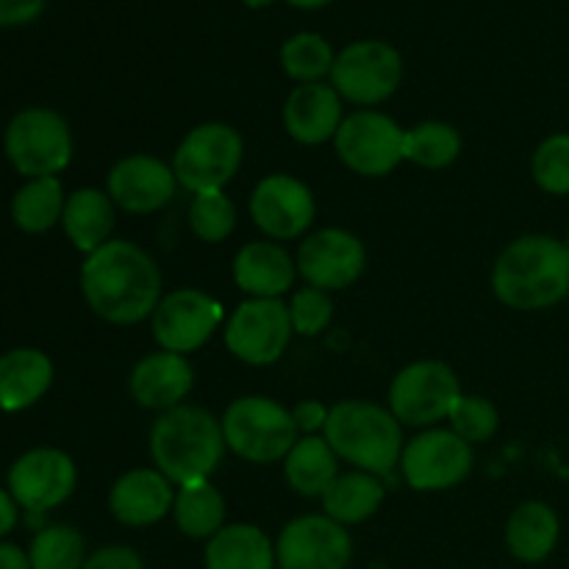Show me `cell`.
<instances>
[{
  "instance_id": "4",
  "label": "cell",
  "mask_w": 569,
  "mask_h": 569,
  "mask_svg": "<svg viewBox=\"0 0 569 569\" xmlns=\"http://www.w3.org/2000/svg\"><path fill=\"white\" fill-rule=\"evenodd\" d=\"M326 442L350 470L389 478L400 465L406 448L403 426L389 406L365 398L337 400L328 411Z\"/></svg>"
},
{
  "instance_id": "13",
  "label": "cell",
  "mask_w": 569,
  "mask_h": 569,
  "mask_svg": "<svg viewBox=\"0 0 569 569\" xmlns=\"http://www.w3.org/2000/svg\"><path fill=\"white\" fill-rule=\"evenodd\" d=\"M292 337L287 300L244 298L222 326L226 350L248 367L278 365L287 356Z\"/></svg>"
},
{
  "instance_id": "43",
  "label": "cell",
  "mask_w": 569,
  "mask_h": 569,
  "mask_svg": "<svg viewBox=\"0 0 569 569\" xmlns=\"http://www.w3.org/2000/svg\"><path fill=\"white\" fill-rule=\"evenodd\" d=\"M289 6H295V9H322V6H328L331 0H287Z\"/></svg>"
},
{
  "instance_id": "10",
  "label": "cell",
  "mask_w": 569,
  "mask_h": 569,
  "mask_svg": "<svg viewBox=\"0 0 569 569\" xmlns=\"http://www.w3.org/2000/svg\"><path fill=\"white\" fill-rule=\"evenodd\" d=\"M472 467H476V448L450 428L437 426L406 439L398 472L409 489L433 495L461 487L470 478Z\"/></svg>"
},
{
  "instance_id": "34",
  "label": "cell",
  "mask_w": 569,
  "mask_h": 569,
  "mask_svg": "<svg viewBox=\"0 0 569 569\" xmlns=\"http://www.w3.org/2000/svg\"><path fill=\"white\" fill-rule=\"evenodd\" d=\"M187 222L198 242L220 244L237 231L239 209L226 189H220V192H200L192 194V200H189Z\"/></svg>"
},
{
  "instance_id": "18",
  "label": "cell",
  "mask_w": 569,
  "mask_h": 569,
  "mask_svg": "<svg viewBox=\"0 0 569 569\" xmlns=\"http://www.w3.org/2000/svg\"><path fill=\"white\" fill-rule=\"evenodd\" d=\"M106 192L126 214H156L172 203L178 178L170 161L153 153H128L111 164L106 176Z\"/></svg>"
},
{
  "instance_id": "45",
  "label": "cell",
  "mask_w": 569,
  "mask_h": 569,
  "mask_svg": "<svg viewBox=\"0 0 569 569\" xmlns=\"http://www.w3.org/2000/svg\"><path fill=\"white\" fill-rule=\"evenodd\" d=\"M565 248H567V253H569V231H567V237H565Z\"/></svg>"
},
{
  "instance_id": "2",
  "label": "cell",
  "mask_w": 569,
  "mask_h": 569,
  "mask_svg": "<svg viewBox=\"0 0 569 569\" xmlns=\"http://www.w3.org/2000/svg\"><path fill=\"white\" fill-rule=\"evenodd\" d=\"M500 306L522 315L548 311L569 298V253L565 239L522 233L511 239L489 272Z\"/></svg>"
},
{
  "instance_id": "21",
  "label": "cell",
  "mask_w": 569,
  "mask_h": 569,
  "mask_svg": "<svg viewBox=\"0 0 569 569\" xmlns=\"http://www.w3.org/2000/svg\"><path fill=\"white\" fill-rule=\"evenodd\" d=\"M176 483L156 467H133L109 489V511L120 526L150 528L172 515Z\"/></svg>"
},
{
  "instance_id": "42",
  "label": "cell",
  "mask_w": 569,
  "mask_h": 569,
  "mask_svg": "<svg viewBox=\"0 0 569 569\" xmlns=\"http://www.w3.org/2000/svg\"><path fill=\"white\" fill-rule=\"evenodd\" d=\"M0 569H33L31 556L14 542H0Z\"/></svg>"
},
{
  "instance_id": "22",
  "label": "cell",
  "mask_w": 569,
  "mask_h": 569,
  "mask_svg": "<svg viewBox=\"0 0 569 569\" xmlns=\"http://www.w3.org/2000/svg\"><path fill=\"white\" fill-rule=\"evenodd\" d=\"M283 131L303 148L333 142L345 120V100L328 81L298 83L283 100Z\"/></svg>"
},
{
  "instance_id": "14",
  "label": "cell",
  "mask_w": 569,
  "mask_h": 569,
  "mask_svg": "<svg viewBox=\"0 0 569 569\" xmlns=\"http://www.w3.org/2000/svg\"><path fill=\"white\" fill-rule=\"evenodd\" d=\"M248 214L261 237L287 244L311 233L317 220V198L309 183L298 176L270 172L250 192Z\"/></svg>"
},
{
  "instance_id": "1",
  "label": "cell",
  "mask_w": 569,
  "mask_h": 569,
  "mask_svg": "<svg viewBox=\"0 0 569 569\" xmlns=\"http://www.w3.org/2000/svg\"><path fill=\"white\" fill-rule=\"evenodd\" d=\"M78 283L89 311L117 328L150 322L164 298V278L153 253L131 239H109L83 256Z\"/></svg>"
},
{
  "instance_id": "26",
  "label": "cell",
  "mask_w": 569,
  "mask_h": 569,
  "mask_svg": "<svg viewBox=\"0 0 569 569\" xmlns=\"http://www.w3.org/2000/svg\"><path fill=\"white\" fill-rule=\"evenodd\" d=\"M206 569H278L276 539L253 522H228L203 548Z\"/></svg>"
},
{
  "instance_id": "5",
  "label": "cell",
  "mask_w": 569,
  "mask_h": 569,
  "mask_svg": "<svg viewBox=\"0 0 569 569\" xmlns=\"http://www.w3.org/2000/svg\"><path fill=\"white\" fill-rule=\"evenodd\" d=\"M226 448L248 465H281L300 433L292 409L267 395H242L220 417Z\"/></svg>"
},
{
  "instance_id": "30",
  "label": "cell",
  "mask_w": 569,
  "mask_h": 569,
  "mask_svg": "<svg viewBox=\"0 0 569 569\" xmlns=\"http://www.w3.org/2000/svg\"><path fill=\"white\" fill-rule=\"evenodd\" d=\"M64 203L67 192L61 178H28L11 198V222L22 233L39 237V233H48L61 226Z\"/></svg>"
},
{
  "instance_id": "3",
  "label": "cell",
  "mask_w": 569,
  "mask_h": 569,
  "mask_svg": "<svg viewBox=\"0 0 569 569\" xmlns=\"http://www.w3.org/2000/svg\"><path fill=\"white\" fill-rule=\"evenodd\" d=\"M153 467L176 487L209 481L226 459L220 417L194 403L176 406L153 420L148 437Z\"/></svg>"
},
{
  "instance_id": "24",
  "label": "cell",
  "mask_w": 569,
  "mask_h": 569,
  "mask_svg": "<svg viewBox=\"0 0 569 569\" xmlns=\"http://www.w3.org/2000/svg\"><path fill=\"white\" fill-rule=\"evenodd\" d=\"M506 548L520 565H542L556 553L561 520L545 500H522L506 520Z\"/></svg>"
},
{
  "instance_id": "11",
  "label": "cell",
  "mask_w": 569,
  "mask_h": 569,
  "mask_svg": "<svg viewBox=\"0 0 569 569\" xmlns=\"http://www.w3.org/2000/svg\"><path fill=\"white\" fill-rule=\"evenodd\" d=\"M226 326V306L198 287H178L164 292L150 317V337L156 348L192 356L203 350Z\"/></svg>"
},
{
  "instance_id": "15",
  "label": "cell",
  "mask_w": 569,
  "mask_h": 569,
  "mask_svg": "<svg viewBox=\"0 0 569 569\" xmlns=\"http://www.w3.org/2000/svg\"><path fill=\"white\" fill-rule=\"evenodd\" d=\"M78 487V465L61 448H31L11 461L6 472V489L17 506L31 515H44L72 498Z\"/></svg>"
},
{
  "instance_id": "37",
  "label": "cell",
  "mask_w": 569,
  "mask_h": 569,
  "mask_svg": "<svg viewBox=\"0 0 569 569\" xmlns=\"http://www.w3.org/2000/svg\"><path fill=\"white\" fill-rule=\"evenodd\" d=\"M289 320H292L295 337H320L328 331V326L333 322V298L331 292H322L317 287H300L289 295L287 300Z\"/></svg>"
},
{
  "instance_id": "19",
  "label": "cell",
  "mask_w": 569,
  "mask_h": 569,
  "mask_svg": "<svg viewBox=\"0 0 569 569\" xmlns=\"http://www.w3.org/2000/svg\"><path fill=\"white\" fill-rule=\"evenodd\" d=\"M194 389V367L189 356L170 350H150L128 372V395L139 409L164 411L183 406Z\"/></svg>"
},
{
  "instance_id": "17",
  "label": "cell",
  "mask_w": 569,
  "mask_h": 569,
  "mask_svg": "<svg viewBox=\"0 0 569 569\" xmlns=\"http://www.w3.org/2000/svg\"><path fill=\"white\" fill-rule=\"evenodd\" d=\"M278 569H348L353 561L350 528L331 517L300 515L276 537Z\"/></svg>"
},
{
  "instance_id": "20",
  "label": "cell",
  "mask_w": 569,
  "mask_h": 569,
  "mask_svg": "<svg viewBox=\"0 0 569 569\" xmlns=\"http://www.w3.org/2000/svg\"><path fill=\"white\" fill-rule=\"evenodd\" d=\"M233 287L244 298L283 300L295 292L298 281V264L295 253H289L287 244L272 242V239H253L237 250L231 261Z\"/></svg>"
},
{
  "instance_id": "32",
  "label": "cell",
  "mask_w": 569,
  "mask_h": 569,
  "mask_svg": "<svg viewBox=\"0 0 569 569\" xmlns=\"http://www.w3.org/2000/svg\"><path fill=\"white\" fill-rule=\"evenodd\" d=\"M337 50L322 33L300 31L281 44V67L295 83H320L331 78Z\"/></svg>"
},
{
  "instance_id": "25",
  "label": "cell",
  "mask_w": 569,
  "mask_h": 569,
  "mask_svg": "<svg viewBox=\"0 0 569 569\" xmlns=\"http://www.w3.org/2000/svg\"><path fill=\"white\" fill-rule=\"evenodd\" d=\"M117 226V206L106 189L81 187L67 194L64 214H61V228L78 253L89 256L103 248L109 239H114Z\"/></svg>"
},
{
  "instance_id": "6",
  "label": "cell",
  "mask_w": 569,
  "mask_h": 569,
  "mask_svg": "<svg viewBox=\"0 0 569 569\" xmlns=\"http://www.w3.org/2000/svg\"><path fill=\"white\" fill-rule=\"evenodd\" d=\"M3 153L22 178H59L76 153L70 122L50 106H28L9 120Z\"/></svg>"
},
{
  "instance_id": "29",
  "label": "cell",
  "mask_w": 569,
  "mask_h": 569,
  "mask_svg": "<svg viewBox=\"0 0 569 569\" xmlns=\"http://www.w3.org/2000/svg\"><path fill=\"white\" fill-rule=\"evenodd\" d=\"M172 522L178 531L194 542H209L222 526H228V506L220 489L209 481H194L176 487V503H172Z\"/></svg>"
},
{
  "instance_id": "28",
  "label": "cell",
  "mask_w": 569,
  "mask_h": 569,
  "mask_svg": "<svg viewBox=\"0 0 569 569\" xmlns=\"http://www.w3.org/2000/svg\"><path fill=\"white\" fill-rule=\"evenodd\" d=\"M281 465L287 487L300 498L315 500H320L333 483V478L342 472V461H339V456L333 453L322 433L320 437H300Z\"/></svg>"
},
{
  "instance_id": "41",
  "label": "cell",
  "mask_w": 569,
  "mask_h": 569,
  "mask_svg": "<svg viewBox=\"0 0 569 569\" xmlns=\"http://www.w3.org/2000/svg\"><path fill=\"white\" fill-rule=\"evenodd\" d=\"M17 522H20V506L11 498L9 489L0 487V542L14 531Z\"/></svg>"
},
{
  "instance_id": "38",
  "label": "cell",
  "mask_w": 569,
  "mask_h": 569,
  "mask_svg": "<svg viewBox=\"0 0 569 569\" xmlns=\"http://www.w3.org/2000/svg\"><path fill=\"white\" fill-rule=\"evenodd\" d=\"M81 569H144V561L128 545H106V548L92 550Z\"/></svg>"
},
{
  "instance_id": "33",
  "label": "cell",
  "mask_w": 569,
  "mask_h": 569,
  "mask_svg": "<svg viewBox=\"0 0 569 569\" xmlns=\"http://www.w3.org/2000/svg\"><path fill=\"white\" fill-rule=\"evenodd\" d=\"M33 569H81L87 561V539L70 522H50L33 533L28 545Z\"/></svg>"
},
{
  "instance_id": "36",
  "label": "cell",
  "mask_w": 569,
  "mask_h": 569,
  "mask_svg": "<svg viewBox=\"0 0 569 569\" xmlns=\"http://www.w3.org/2000/svg\"><path fill=\"white\" fill-rule=\"evenodd\" d=\"M448 428L453 433H459L467 445L478 448V445L492 442L495 433L500 428V411L483 395H461L456 400L453 411L448 417Z\"/></svg>"
},
{
  "instance_id": "44",
  "label": "cell",
  "mask_w": 569,
  "mask_h": 569,
  "mask_svg": "<svg viewBox=\"0 0 569 569\" xmlns=\"http://www.w3.org/2000/svg\"><path fill=\"white\" fill-rule=\"evenodd\" d=\"M244 6H250V9H264V6H270L272 0H242Z\"/></svg>"
},
{
  "instance_id": "12",
  "label": "cell",
  "mask_w": 569,
  "mask_h": 569,
  "mask_svg": "<svg viewBox=\"0 0 569 569\" xmlns=\"http://www.w3.org/2000/svg\"><path fill=\"white\" fill-rule=\"evenodd\" d=\"M406 128L378 109H356L345 114L333 150L353 176L387 178L403 164Z\"/></svg>"
},
{
  "instance_id": "16",
  "label": "cell",
  "mask_w": 569,
  "mask_h": 569,
  "mask_svg": "<svg viewBox=\"0 0 569 569\" xmlns=\"http://www.w3.org/2000/svg\"><path fill=\"white\" fill-rule=\"evenodd\" d=\"M295 264L306 287L333 295L353 287L365 276L367 248L348 228H317L309 237L300 239Z\"/></svg>"
},
{
  "instance_id": "7",
  "label": "cell",
  "mask_w": 569,
  "mask_h": 569,
  "mask_svg": "<svg viewBox=\"0 0 569 569\" xmlns=\"http://www.w3.org/2000/svg\"><path fill=\"white\" fill-rule=\"evenodd\" d=\"M244 161V139L233 126L220 120L189 128L172 153L178 187L189 194L220 192L239 176Z\"/></svg>"
},
{
  "instance_id": "23",
  "label": "cell",
  "mask_w": 569,
  "mask_h": 569,
  "mask_svg": "<svg viewBox=\"0 0 569 569\" xmlns=\"http://www.w3.org/2000/svg\"><path fill=\"white\" fill-rule=\"evenodd\" d=\"M53 378V359L44 350L11 348L0 353V411H28L50 392Z\"/></svg>"
},
{
  "instance_id": "39",
  "label": "cell",
  "mask_w": 569,
  "mask_h": 569,
  "mask_svg": "<svg viewBox=\"0 0 569 569\" xmlns=\"http://www.w3.org/2000/svg\"><path fill=\"white\" fill-rule=\"evenodd\" d=\"M328 411L331 406H326L322 400H300V403L292 406V420L298 426L300 437H320L326 431V422H328Z\"/></svg>"
},
{
  "instance_id": "8",
  "label": "cell",
  "mask_w": 569,
  "mask_h": 569,
  "mask_svg": "<svg viewBox=\"0 0 569 569\" xmlns=\"http://www.w3.org/2000/svg\"><path fill=\"white\" fill-rule=\"evenodd\" d=\"M465 395L459 376L439 359H420L400 367L389 381L387 406L403 428H437L448 422L456 400Z\"/></svg>"
},
{
  "instance_id": "27",
  "label": "cell",
  "mask_w": 569,
  "mask_h": 569,
  "mask_svg": "<svg viewBox=\"0 0 569 569\" xmlns=\"http://www.w3.org/2000/svg\"><path fill=\"white\" fill-rule=\"evenodd\" d=\"M383 500H387L383 478L372 476V472L345 470L326 489V495L320 498V509L339 526L353 528L372 520L381 511Z\"/></svg>"
},
{
  "instance_id": "9",
  "label": "cell",
  "mask_w": 569,
  "mask_h": 569,
  "mask_svg": "<svg viewBox=\"0 0 569 569\" xmlns=\"http://www.w3.org/2000/svg\"><path fill=\"white\" fill-rule=\"evenodd\" d=\"M403 81V56L383 39H359L342 48L333 61L328 83L345 103L356 109H378L398 92Z\"/></svg>"
},
{
  "instance_id": "35",
  "label": "cell",
  "mask_w": 569,
  "mask_h": 569,
  "mask_svg": "<svg viewBox=\"0 0 569 569\" xmlns=\"http://www.w3.org/2000/svg\"><path fill=\"white\" fill-rule=\"evenodd\" d=\"M531 178L550 198L569 194V131L545 137L531 156Z\"/></svg>"
},
{
  "instance_id": "31",
  "label": "cell",
  "mask_w": 569,
  "mask_h": 569,
  "mask_svg": "<svg viewBox=\"0 0 569 569\" xmlns=\"http://www.w3.org/2000/svg\"><path fill=\"white\" fill-rule=\"evenodd\" d=\"M465 150V139L456 126L445 120H422L406 128L403 161L420 170H448Z\"/></svg>"
},
{
  "instance_id": "40",
  "label": "cell",
  "mask_w": 569,
  "mask_h": 569,
  "mask_svg": "<svg viewBox=\"0 0 569 569\" xmlns=\"http://www.w3.org/2000/svg\"><path fill=\"white\" fill-rule=\"evenodd\" d=\"M48 0H0V28L28 26L42 14Z\"/></svg>"
}]
</instances>
